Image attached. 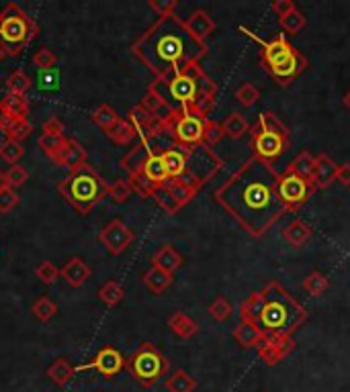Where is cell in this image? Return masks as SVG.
I'll return each instance as SVG.
<instances>
[{"label":"cell","mask_w":350,"mask_h":392,"mask_svg":"<svg viewBox=\"0 0 350 392\" xmlns=\"http://www.w3.org/2000/svg\"><path fill=\"white\" fill-rule=\"evenodd\" d=\"M126 368L144 388H150L168 374V360L152 343H142L126 362Z\"/></svg>","instance_id":"obj_9"},{"label":"cell","mask_w":350,"mask_h":392,"mask_svg":"<svg viewBox=\"0 0 350 392\" xmlns=\"http://www.w3.org/2000/svg\"><path fill=\"white\" fill-rule=\"evenodd\" d=\"M6 88H8V94L25 97V92L31 88V78L23 70H17L6 78Z\"/></svg>","instance_id":"obj_37"},{"label":"cell","mask_w":350,"mask_h":392,"mask_svg":"<svg viewBox=\"0 0 350 392\" xmlns=\"http://www.w3.org/2000/svg\"><path fill=\"white\" fill-rule=\"evenodd\" d=\"M0 24H2V10H0Z\"/></svg>","instance_id":"obj_57"},{"label":"cell","mask_w":350,"mask_h":392,"mask_svg":"<svg viewBox=\"0 0 350 392\" xmlns=\"http://www.w3.org/2000/svg\"><path fill=\"white\" fill-rule=\"evenodd\" d=\"M11 121H13V117H11V115L2 108V104H0V131H4Z\"/></svg>","instance_id":"obj_54"},{"label":"cell","mask_w":350,"mask_h":392,"mask_svg":"<svg viewBox=\"0 0 350 392\" xmlns=\"http://www.w3.org/2000/svg\"><path fill=\"white\" fill-rule=\"evenodd\" d=\"M152 198L158 202V206L164 211V213H168V215H176L182 206L178 204L175 200V196L168 192V188H166V184L164 186H158L156 190H154V195H152Z\"/></svg>","instance_id":"obj_35"},{"label":"cell","mask_w":350,"mask_h":392,"mask_svg":"<svg viewBox=\"0 0 350 392\" xmlns=\"http://www.w3.org/2000/svg\"><path fill=\"white\" fill-rule=\"evenodd\" d=\"M242 33H246L260 46V62L262 68L275 78L281 86H289L297 76L307 70V57L291 46L285 33H278L273 41H264L256 35H252L246 27H240Z\"/></svg>","instance_id":"obj_5"},{"label":"cell","mask_w":350,"mask_h":392,"mask_svg":"<svg viewBox=\"0 0 350 392\" xmlns=\"http://www.w3.org/2000/svg\"><path fill=\"white\" fill-rule=\"evenodd\" d=\"M31 131H33V125L27 121V119H13V121L8 122V127L4 129L6 139L19 141V144L31 135Z\"/></svg>","instance_id":"obj_39"},{"label":"cell","mask_w":350,"mask_h":392,"mask_svg":"<svg viewBox=\"0 0 350 392\" xmlns=\"http://www.w3.org/2000/svg\"><path fill=\"white\" fill-rule=\"evenodd\" d=\"M295 349L293 337H271L258 345V356L267 366H276L281 360H285Z\"/></svg>","instance_id":"obj_13"},{"label":"cell","mask_w":350,"mask_h":392,"mask_svg":"<svg viewBox=\"0 0 350 392\" xmlns=\"http://www.w3.org/2000/svg\"><path fill=\"white\" fill-rule=\"evenodd\" d=\"M35 276L43 282V284H53L60 276V270L55 268L51 262H41L37 268H35Z\"/></svg>","instance_id":"obj_47"},{"label":"cell","mask_w":350,"mask_h":392,"mask_svg":"<svg viewBox=\"0 0 350 392\" xmlns=\"http://www.w3.org/2000/svg\"><path fill=\"white\" fill-rule=\"evenodd\" d=\"M336 180H338L342 186H350V162L349 164H340V166H338Z\"/></svg>","instance_id":"obj_53"},{"label":"cell","mask_w":350,"mask_h":392,"mask_svg":"<svg viewBox=\"0 0 350 392\" xmlns=\"http://www.w3.org/2000/svg\"><path fill=\"white\" fill-rule=\"evenodd\" d=\"M314 168H316V158H314L309 151H301V153H297V155L289 162L287 174L299 176V178H303V180H309V182H311Z\"/></svg>","instance_id":"obj_25"},{"label":"cell","mask_w":350,"mask_h":392,"mask_svg":"<svg viewBox=\"0 0 350 392\" xmlns=\"http://www.w3.org/2000/svg\"><path fill=\"white\" fill-rule=\"evenodd\" d=\"M6 178H8V184H11V188H15V190H17L19 186H23V184H25L29 176H27L25 168L17 164V166H11V168L6 170Z\"/></svg>","instance_id":"obj_49"},{"label":"cell","mask_w":350,"mask_h":392,"mask_svg":"<svg viewBox=\"0 0 350 392\" xmlns=\"http://www.w3.org/2000/svg\"><path fill=\"white\" fill-rule=\"evenodd\" d=\"M142 174L150 180L154 186H164V184L170 180L162 155H160V153H154V151L150 153V158L146 160V164H144V168H142Z\"/></svg>","instance_id":"obj_24"},{"label":"cell","mask_w":350,"mask_h":392,"mask_svg":"<svg viewBox=\"0 0 350 392\" xmlns=\"http://www.w3.org/2000/svg\"><path fill=\"white\" fill-rule=\"evenodd\" d=\"M342 102H344V106L350 111V90L344 94V98H342Z\"/></svg>","instance_id":"obj_56"},{"label":"cell","mask_w":350,"mask_h":392,"mask_svg":"<svg viewBox=\"0 0 350 392\" xmlns=\"http://www.w3.org/2000/svg\"><path fill=\"white\" fill-rule=\"evenodd\" d=\"M131 186H129V182L126 180H117L113 186H109V190H107V196L111 198V202H115V204H121V202H126L127 198L131 196Z\"/></svg>","instance_id":"obj_45"},{"label":"cell","mask_w":350,"mask_h":392,"mask_svg":"<svg viewBox=\"0 0 350 392\" xmlns=\"http://www.w3.org/2000/svg\"><path fill=\"white\" fill-rule=\"evenodd\" d=\"M271 8H273V13H276V15H278V19H281V17L289 15L291 10H295L297 6H295V2H293V0H275V2L271 4Z\"/></svg>","instance_id":"obj_52"},{"label":"cell","mask_w":350,"mask_h":392,"mask_svg":"<svg viewBox=\"0 0 350 392\" xmlns=\"http://www.w3.org/2000/svg\"><path fill=\"white\" fill-rule=\"evenodd\" d=\"M6 188H11L8 178H6V172H0V190H6Z\"/></svg>","instance_id":"obj_55"},{"label":"cell","mask_w":350,"mask_h":392,"mask_svg":"<svg viewBox=\"0 0 350 392\" xmlns=\"http://www.w3.org/2000/svg\"><path fill=\"white\" fill-rule=\"evenodd\" d=\"M43 135H55V137H64V125L60 119H55V117H51L48 121L43 122Z\"/></svg>","instance_id":"obj_51"},{"label":"cell","mask_w":350,"mask_h":392,"mask_svg":"<svg viewBox=\"0 0 350 392\" xmlns=\"http://www.w3.org/2000/svg\"><path fill=\"white\" fill-rule=\"evenodd\" d=\"M178 2L176 0H150V8L158 13V17H168L175 15Z\"/></svg>","instance_id":"obj_50"},{"label":"cell","mask_w":350,"mask_h":392,"mask_svg":"<svg viewBox=\"0 0 350 392\" xmlns=\"http://www.w3.org/2000/svg\"><path fill=\"white\" fill-rule=\"evenodd\" d=\"M166 188H168V192L175 196V200L180 204V206H184L187 202H191L197 192L193 190V188H189L187 184H182V182H178V180H168L166 182Z\"/></svg>","instance_id":"obj_41"},{"label":"cell","mask_w":350,"mask_h":392,"mask_svg":"<svg viewBox=\"0 0 350 392\" xmlns=\"http://www.w3.org/2000/svg\"><path fill=\"white\" fill-rule=\"evenodd\" d=\"M160 155L164 160V166H166L170 180H178L180 176H184L187 166H189V147L173 146L160 151Z\"/></svg>","instance_id":"obj_14"},{"label":"cell","mask_w":350,"mask_h":392,"mask_svg":"<svg viewBox=\"0 0 350 392\" xmlns=\"http://www.w3.org/2000/svg\"><path fill=\"white\" fill-rule=\"evenodd\" d=\"M19 195L15 188H6V190H0V213H11L17 204H19Z\"/></svg>","instance_id":"obj_48"},{"label":"cell","mask_w":350,"mask_h":392,"mask_svg":"<svg viewBox=\"0 0 350 392\" xmlns=\"http://www.w3.org/2000/svg\"><path fill=\"white\" fill-rule=\"evenodd\" d=\"M55 62H58V57H55V53L48 48H41L35 55H33V64L41 70V72H46V70H51L53 66H55Z\"/></svg>","instance_id":"obj_46"},{"label":"cell","mask_w":350,"mask_h":392,"mask_svg":"<svg viewBox=\"0 0 350 392\" xmlns=\"http://www.w3.org/2000/svg\"><path fill=\"white\" fill-rule=\"evenodd\" d=\"M37 33V24L27 15L25 10L11 2L2 10L0 24V49L6 55H19L33 41Z\"/></svg>","instance_id":"obj_8"},{"label":"cell","mask_w":350,"mask_h":392,"mask_svg":"<svg viewBox=\"0 0 350 392\" xmlns=\"http://www.w3.org/2000/svg\"><path fill=\"white\" fill-rule=\"evenodd\" d=\"M336 172H338V164L330 158V155H318L316 158V168H314V176H311V186L314 190H322L328 188L334 180H336Z\"/></svg>","instance_id":"obj_16"},{"label":"cell","mask_w":350,"mask_h":392,"mask_svg":"<svg viewBox=\"0 0 350 392\" xmlns=\"http://www.w3.org/2000/svg\"><path fill=\"white\" fill-rule=\"evenodd\" d=\"M129 186H131V190L133 192H137V195L142 196V198H152L154 195V190L158 188V186H154L150 180L142 174V172H137V174H131L129 176Z\"/></svg>","instance_id":"obj_42"},{"label":"cell","mask_w":350,"mask_h":392,"mask_svg":"<svg viewBox=\"0 0 350 392\" xmlns=\"http://www.w3.org/2000/svg\"><path fill=\"white\" fill-rule=\"evenodd\" d=\"M152 266L160 268L162 272L175 274L176 270L182 266V255L176 251L173 245H162L154 255H152Z\"/></svg>","instance_id":"obj_19"},{"label":"cell","mask_w":350,"mask_h":392,"mask_svg":"<svg viewBox=\"0 0 350 392\" xmlns=\"http://www.w3.org/2000/svg\"><path fill=\"white\" fill-rule=\"evenodd\" d=\"M303 290L309 294V296H322V294L328 290V278H325L322 272H311V274H307L305 276V280H303Z\"/></svg>","instance_id":"obj_34"},{"label":"cell","mask_w":350,"mask_h":392,"mask_svg":"<svg viewBox=\"0 0 350 392\" xmlns=\"http://www.w3.org/2000/svg\"><path fill=\"white\" fill-rule=\"evenodd\" d=\"M74 372H76L74 368L70 366V362L64 360V358L55 360V362L48 368V376H50V380L51 382H55L58 386H66V384L72 380Z\"/></svg>","instance_id":"obj_29"},{"label":"cell","mask_w":350,"mask_h":392,"mask_svg":"<svg viewBox=\"0 0 350 392\" xmlns=\"http://www.w3.org/2000/svg\"><path fill=\"white\" fill-rule=\"evenodd\" d=\"M0 57H2V49H0Z\"/></svg>","instance_id":"obj_58"},{"label":"cell","mask_w":350,"mask_h":392,"mask_svg":"<svg viewBox=\"0 0 350 392\" xmlns=\"http://www.w3.org/2000/svg\"><path fill=\"white\" fill-rule=\"evenodd\" d=\"M88 368H95L99 374L111 378V376L119 374V372L126 368V358H123V356L119 354V349H115V347H102L99 354H97V358H95L88 366H80L74 368V370L76 372H82V370H88Z\"/></svg>","instance_id":"obj_12"},{"label":"cell","mask_w":350,"mask_h":392,"mask_svg":"<svg viewBox=\"0 0 350 392\" xmlns=\"http://www.w3.org/2000/svg\"><path fill=\"white\" fill-rule=\"evenodd\" d=\"M2 108L13 117V119H27L29 115V104L25 97H17V94H6L0 100Z\"/></svg>","instance_id":"obj_32"},{"label":"cell","mask_w":350,"mask_h":392,"mask_svg":"<svg viewBox=\"0 0 350 392\" xmlns=\"http://www.w3.org/2000/svg\"><path fill=\"white\" fill-rule=\"evenodd\" d=\"M248 133H250L252 158H260L264 162L276 160L291 146L287 125L278 121V117L271 111L260 113Z\"/></svg>","instance_id":"obj_6"},{"label":"cell","mask_w":350,"mask_h":392,"mask_svg":"<svg viewBox=\"0 0 350 392\" xmlns=\"http://www.w3.org/2000/svg\"><path fill=\"white\" fill-rule=\"evenodd\" d=\"M58 190L76 211H80L82 215H88L90 209L99 202L100 198L107 196L109 186L105 184V180L99 174L86 164L82 170L72 172L68 178H64L58 184Z\"/></svg>","instance_id":"obj_7"},{"label":"cell","mask_w":350,"mask_h":392,"mask_svg":"<svg viewBox=\"0 0 350 392\" xmlns=\"http://www.w3.org/2000/svg\"><path fill=\"white\" fill-rule=\"evenodd\" d=\"M281 174L260 158H250L215 190V200L252 237H262L291 209L278 195Z\"/></svg>","instance_id":"obj_1"},{"label":"cell","mask_w":350,"mask_h":392,"mask_svg":"<svg viewBox=\"0 0 350 392\" xmlns=\"http://www.w3.org/2000/svg\"><path fill=\"white\" fill-rule=\"evenodd\" d=\"M207 43L195 39L178 15L160 17L133 43V55L158 78L178 74L207 55Z\"/></svg>","instance_id":"obj_2"},{"label":"cell","mask_w":350,"mask_h":392,"mask_svg":"<svg viewBox=\"0 0 350 392\" xmlns=\"http://www.w3.org/2000/svg\"><path fill=\"white\" fill-rule=\"evenodd\" d=\"M314 192V186L309 180H303L299 176H293V174H283L281 180H278V195L281 200L291 209H299L307 202V198Z\"/></svg>","instance_id":"obj_10"},{"label":"cell","mask_w":350,"mask_h":392,"mask_svg":"<svg viewBox=\"0 0 350 392\" xmlns=\"http://www.w3.org/2000/svg\"><path fill=\"white\" fill-rule=\"evenodd\" d=\"M278 23H281L283 31H285L287 35H299L301 31L305 29V24H307V19H305V15L301 13L299 8H295V10H291L289 15L281 17Z\"/></svg>","instance_id":"obj_33"},{"label":"cell","mask_w":350,"mask_h":392,"mask_svg":"<svg viewBox=\"0 0 350 392\" xmlns=\"http://www.w3.org/2000/svg\"><path fill=\"white\" fill-rule=\"evenodd\" d=\"M187 24V29H189V33L195 37V39H199L205 43V39L215 31V21H213V17L205 10V8H197V10H193L191 13V17L184 21Z\"/></svg>","instance_id":"obj_17"},{"label":"cell","mask_w":350,"mask_h":392,"mask_svg":"<svg viewBox=\"0 0 350 392\" xmlns=\"http://www.w3.org/2000/svg\"><path fill=\"white\" fill-rule=\"evenodd\" d=\"M248 131H250V122H248V119H246L242 113H238V111L229 113L224 121H222V139H224V137L240 139V137H244Z\"/></svg>","instance_id":"obj_23"},{"label":"cell","mask_w":350,"mask_h":392,"mask_svg":"<svg viewBox=\"0 0 350 392\" xmlns=\"http://www.w3.org/2000/svg\"><path fill=\"white\" fill-rule=\"evenodd\" d=\"M123 296H126V290H123V286H121L117 280H109V282H105L99 290V298L107 304V307H111V309L117 307V304L123 300Z\"/></svg>","instance_id":"obj_30"},{"label":"cell","mask_w":350,"mask_h":392,"mask_svg":"<svg viewBox=\"0 0 350 392\" xmlns=\"http://www.w3.org/2000/svg\"><path fill=\"white\" fill-rule=\"evenodd\" d=\"M240 317L252 323L264 335V340H271L291 337L309 315L305 307L293 298V294L273 280L242 300Z\"/></svg>","instance_id":"obj_3"},{"label":"cell","mask_w":350,"mask_h":392,"mask_svg":"<svg viewBox=\"0 0 350 392\" xmlns=\"http://www.w3.org/2000/svg\"><path fill=\"white\" fill-rule=\"evenodd\" d=\"M311 235H314L311 225L301 219L291 220V223L283 229V239L291 245V247H301V245H305L311 239Z\"/></svg>","instance_id":"obj_20"},{"label":"cell","mask_w":350,"mask_h":392,"mask_svg":"<svg viewBox=\"0 0 350 392\" xmlns=\"http://www.w3.org/2000/svg\"><path fill=\"white\" fill-rule=\"evenodd\" d=\"M197 382L187 370H176L166 378V391L168 392H195Z\"/></svg>","instance_id":"obj_27"},{"label":"cell","mask_w":350,"mask_h":392,"mask_svg":"<svg viewBox=\"0 0 350 392\" xmlns=\"http://www.w3.org/2000/svg\"><path fill=\"white\" fill-rule=\"evenodd\" d=\"M23 153H25V149H23V146H21L19 141L6 139V141L0 144V158H2L6 164H11V166H17L19 160L23 158Z\"/></svg>","instance_id":"obj_40"},{"label":"cell","mask_w":350,"mask_h":392,"mask_svg":"<svg viewBox=\"0 0 350 392\" xmlns=\"http://www.w3.org/2000/svg\"><path fill=\"white\" fill-rule=\"evenodd\" d=\"M234 97H236V100H238L240 104H244V106H252V104H256V102H258V98H260V90H258V88H256L252 82H244V84H240V86L236 88Z\"/></svg>","instance_id":"obj_44"},{"label":"cell","mask_w":350,"mask_h":392,"mask_svg":"<svg viewBox=\"0 0 350 392\" xmlns=\"http://www.w3.org/2000/svg\"><path fill=\"white\" fill-rule=\"evenodd\" d=\"M53 162H55L58 166H62V168H68L70 174L82 170V168L86 166V149L80 146V141L68 139V141H66V147L62 149V153H60Z\"/></svg>","instance_id":"obj_15"},{"label":"cell","mask_w":350,"mask_h":392,"mask_svg":"<svg viewBox=\"0 0 350 392\" xmlns=\"http://www.w3.org/2000/svg\"><path fill=\"white\" fill-rule=\"evenodd\" d=\"M144 284H146V288L154 294H162L170 284H173V274H168V272H162L160 268H154L152 266L146 274H144Z\"/></svg>","instance_id":"obj_26"},{"label":"cell","mask_w":350,"mask_h":392,"mask_svg":"<svg viewBox=\"0 0 350 392\" xmlns=\"http://www.w3.org/2000/svg\"><path fill=\"white\" fill-rule=\"evenodd\" d=\"M148 90L160 98L170 113L182 108H195L201 98L217 97V84L207 76L201 62L184 66L178 74L158 78Z\"/></svg>","instance_id":"obj_4"},{"label":"cell","mask_w":350,"mask_h":392,"mask_svg":"<svg viewBox=\"0 0 350 392\" xmlns=\"http://www.w3.org/2000/svg\"><path fill=\"white\" fill-rule=\"evenodd\" d=\"M107 135H109V139H113V141L119 144V146H129L135 137H140V135H137V129L133 127V122L129 121V119H119L117 125H115Z\"/></svg>","instance_id":"obj_28"},{"label":"cell","mask_w":350,"mask_h":392,"mask_svg":"<svg viewBox=\"0 0 350 392\" xmlns=\"http://www.w3.org/2000/svg\"><path fill=\"white\" fill-rule=\"evenodd\" d=\"M119 119H121V117L117 115V111H115L113 106H109V104H100L99 108L93 113V122H95L99 129H102L105 133H109V131L117 125Z\"/></svg>","instance_id":"obj_31"},{"label":"cell","mask_w":350,"mask_h":392,"mask_svg":"<svg viewBox=\"0 0 350 392\" xmlns=\"http://www.w3.org/2000/svg\"><path fill=\"white\" fill-rule=\"evenodd\" d=\"M31 313L39 318L41 323H48L50 318L55 317V313H58V304H55L51 298H48V296H41V298H37V300L33 302Z\"/></svg>","instance_id":"obj_38"},{"label":"cell","mask_w":350,"mask_h":392,"mask_svg":"<svg viewBox=\"0 0 350 392\" xmlns=\"http://www.w3.org/2000/svg\"><path fill=\"white\" fill-rule=\"evenodd\" d=\"M133 239H135L133 231L121 219H113L99 233V241L113 255H121L127 247L133 244Z\"/></svg>","instance_id":"obj_11"},{"label":"cell","mask_w":350,"mask_h":392,"mask_svg":"<svg viewBox=\"0 0 350 392\" xmlns=\"http://www.w3.org/2000/svg\"><path fill=\"white\" fill-rule=\"evenodd\" d=\"M60 274L64 276V280L74 286V288H80L88 278H90V268L80 260V258H72L66 262V266L60 270Z\"/></svg>","instance_id":"obj_22"},{"label":"cell","mask_w":350,"mask_h":392,"mask_svg":"<svg viewBox=\"0 0 350 392\" xmlns=\"http://www.w3.org/2000/svg\"><path fill=\"white\" fill-rule=\"evenodd\" d=\"M168 327H170V331L175 333L176 337H180V340H193L199 333L197 321L193 317H189L182 311H176V313H173L168 317Z\"/></svg>","instance_id":"obj_18"},{"label":"cell","mask_w":350,"mask_h":392,"mask_svg":"<svg viewBox=\"0 0 350 392\" xmlns=\"http://www.w3.org/2000/svg\"><path fill=\"white\" fill-rule=\"evenodd\" d=\"M66 137H55V135H39V139H37V146L41 147V151L46 153V155H50L51 160H55L60 153H62V149L66 147Z\"/></svg>","instance_id":"obj_36"},{"label":"cell","mask_w":350,"mask_h":392,"mask_svg":"<svg viewBox=\"0 0 350 392\" xmlns=\"http://www.w3.org/2000/svg\"><path fill=\"white\" fill-rule=\"evenodd\" d=\"M234 340L244 349H258V345L264 342V335L248 321H240V325L234 329Z\"/></svg>","instance_id":"obj_21"},{"label":"cell","mask_w":350,"mask_h":392,"mask_svg":"<svg viewBox=\"0 0 350 392\" xmlns=\"http://www.w3.org/2000/svg\"><path fill=\"white\" fill-rule=\"evenodd\" d=\"M231 302L225 298V296H217L209 307H207V313L211 315V318H215V321H220V323H224L227 318L231 317Z\"/></svg>","instance_id":"obj_43"}]
</instances>
